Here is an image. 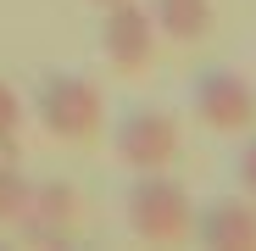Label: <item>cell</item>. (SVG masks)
Wrapping results in <instances>:
<instances>
[{"label": "cell", "mask_w": 256, "mask_h": 251, "mask_svg": "<svg viewBox=\"0 0 256 251\" xmlns=\"http://www.w3.org/2000/svg\"><path fill=\"white\" fill-rule=\"evenodd\" d=\"M22 101L6 78H0V156H17V140H22Z\"/></svg>", "instance_id": "30bf717a"}, {"label": "cell", "mask_w": 256, "mask_h": 251, "mask_svg": "<svg viewBox=\"0 0 256 251\" xmlns=\"http://www.w3.org/2000/svg\"><path fill=\"white\" fill-rule=\"evenodd\" d=\"M195 234L212 251H250L256 245V201H212L195 218Z\"/></svg>", "instance_id": "52a82bcc"}, {"label": "cell", "mask_w": 256, "mask_h": 251, "mask_svg": "<svg viewBox=\"0 0 256 251\" xmlns=\"http://www.w3.org/2000/svg\"><path fill=\"white\" fill-rule=\"evenodd\" d=\"M95 6H100V12H106V6H112V0H95Z\"/></svg>", "instance_id": "7c38bea8"}, {"label": "cell", "mask_w": 256, "mask_h": 251, "mask_svg": "<svg viewBox=\"0 0 256 251\" xmlns=\"http://www.w3.org/2000/svg\"><path fill=\"white\" fill-rule=\"evenodd\" d=\"M190 106H195V117L206 129H218V134L256 129V84L240 78L234 67H206L190 84Z\"/></svg>", "instance_id": "277c9868"}, {"label": "cell", "mask_w": 256, "mask_h": 251, "mask_svg": "<svg viewBox=\"0 0 256 251\" xmlns=\"http://www.w3.org/2000/svg\"><path fill=\"white\" fill-rule=\"evenodd\" d=\"M234 179H240V190L256 201V134H250V145L240 151V162H234Z\"/></svg>", "instance_id": "8fae6325"}, {"label": "cell", "mask_w": 256, "mask_h": 251, "mask_svg": "<svg viewBox=\"0 0 256 251\" xmlns=\"http://www.w3.org/2000/svg\"><path fill=\"white\" fill-rule=\"evenodd\" d=\"M128 229L150 245H173L195 229V206L184 195V184H173L156 167V173H140L134 190H128Z\"/></svg>", "instance_id": "7a4b0ae2"}, {"label": "cell", "mask_w": 256, "mask_h": 251, "mask_svg": "<svg viewBox=\"0 0 256 251\" xmlns=\"http://www.w3.org/2000/svg\"><path fill=\"white\" fill-rule=\"evenodd\" d=\"M72 212H78V190L62 184V179H50V184H34L28 190V206L17 212V229L34 245H56V240H67Z\"/></svg>", "instance_id": "8992f818"}, {"label": "cell", "mask_w": 256, "mask_h": 251, "mask_svg": "<svg viewBox=\"0 0 256 251\" xmlns=\"http://www.w3.org/2000/svg\"><path fill=\"white\" fill-rule=\"evenodd\" d=\"M112 151L122 167H134V173H156L178 156V117L162 112V106H134L117 117L112 129Z\"/></svg>", "instance_id": "3957f363"}, {"label": "cell", "mask_w": 256, "mask_h": 251, "mask_svg": "<svg viewBox=\"0 0 256 251\" xmlns=\"http://www.w3.org/2000/svg\"><path fill=\"white\" fill-rule=\"evenodd\" d=\"M34 117L45 123L50 140H90L106 123V101L84 73H50L34 95Z\"/></svg>", "instance_id": "6da1fadb"}, {"label": "cell", "mask_w": 256, "mask_h": 251, "mask_svg": "<svg viewBox=\"0 0 256 251\" xmlns=\"http://www.w3.org/2000/svg\"><path fill=\"white\" fill-rule=\"evenodd\" d=\"M100 51H106V62L117 73H145L150 67V51H156L150 6H140V0H112L106 23H100Z\"/></svg>", "instance_id": "5b68a950"}, {"label": "cell", "mask_w": 256, "mask_h": 251, "mask_svg": "<svg viewBox=\"0 0 256 251\" xmlns=\"http://www.w3.org/2000/svg\"><path fill=\"white\" fill-rule=\"evenodd\" d=\"M28 179L17 173V162L12 156H0V223H17V212L28 206Z\"/></svg>", "instance_id": "9c48e42d"}, {"label": "cell", "mask_w": 256, "mask_h": 251, "mask_svg": "<svg viewBox=\"0 0 256 251\" xmlns=\"http://www.w3.org/2000/svg\"><path fill=\"white\" fill-rule=\"evenodd\" d=\"M150 23L178 45H195L212 34V0H150Z\"/></svg>", "instance_id": "ba28073f"}]
</instances>
